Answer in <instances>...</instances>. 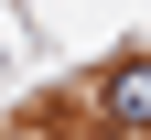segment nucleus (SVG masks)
Wrapping results in <instances>:
<instances>
[{
  "mask_svg": "<svg viewBox=\"0 0 151 140\" xmlns=\"http://www.w3.org/2000/svg\"><path fill=\"white\" fill-rule=\"evenodd\" d=\"M97 108H108V129H151V54L108 75V86H97Z\"/></svg>",
  "mask_w": 151,
  "mask_h": 140,
  "instance_id": "nucleus-1",
  "label": "nucleus"
}]
</instances>
